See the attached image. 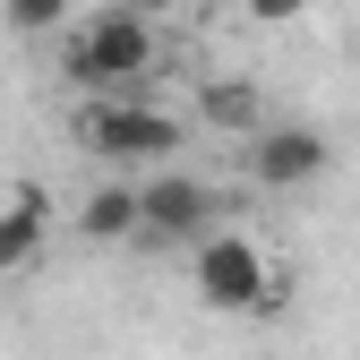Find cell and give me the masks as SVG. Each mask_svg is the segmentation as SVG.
Listing matches in <instances>:
<instances>
[{"mask_svg":"<svg viewBox=\"0 0 360 360\" xmlns=\"http://www.w3.org/2000/svg\"><path fill=\"white\" fill-rule=\"evenodd\" d=\"M60 18H69V0H9V26L18 34H52Z\"/></svg>","mask_w":360,"mask_h":360,"instance_id":"cell-9","label":"cell"},{"mask_svg":"<svg viewBox=\"0 0 360 360\" xmlns=\"http://www.w3.org/2000/svg\"><path fill=\"white\" fill-rule=\"evenodd\" d=\"M77 232L95 240V249L103 240H138V189H129V180H103V189L77 206Z\"/></svg>","mask_w":360,"mask_h":360,"instance_id":"cell-7","label":"cell"},{"mask_svg":"<svg viewBox=\"0 0 360 360\" xmlns=\"http://www.w3.org/2000/svg\"><path fill=\"white\" fill-rule=\"evenodd\" d=\"M112 9H129V18H146V26H155L163 9H180V0H112Z\"/></svg>","mask_w":360,"mask_h":360,"instance_id":"cell-11","label":"cell"},{"mask_svg":"<svg viewBox=\"0 0 360 360\" xmlns=\"http://www.w3.org/2000/svg\"><path fill=\"white\" fill-rule=\"evenodd\" d=\"M300 9H309V0H249V18H257V26H292Z\"/></svg>","mask_w":360,"mask_h":360,"instance_id":"cell-10","label":"cell"},{"mask_svg":"<svg viewBox=\"0 0 360 360\" xmlns=\"http://www.w3.org/2000/svg\"><path fill=\"white\" fill-rule=\"evenodd\" d=\"M206 120L214 129H257L266 120V95H257V86H206Z\"/></svg>","mask_w":360,"mask_h":360,"instance_id":"cell-8","label":"cell"},{"mask_svg":"<svg viewBox=\"0 0 360 360\" xmlns=\"http://www.w3.org/2000/svg\"><path fill=\"white\" fill-rule=\"evenodd\" d=\"M43 232H52V198H43V189H18L9 206H0V275H18V266L43 249Z\"/></svg>","mask_w":360,"mask_h":360,"instance_id":"cell-6","label":"cell"},{"mask_svg":"<svg viewBox=\"0 0 360 360\" xmlns=\"http://www.w3.org/2000/svg\"><path fill=\"white\" fill-rule=\"evenodd\" d=\"M206 223H214L206 180H146V189H138V232H146V240H180V249H198Z\"/></svg>","mask_w":360,"mask_h":360,"instance_id":"cell-4","label":"cell"},{"mask_svg":"<svg viewBox=\"0 0 360 360\" xmlns=\"http://www.w3.org/2000/svg\"><path fill=\"white\" fill-rule=\"evenodd\" d=\"M155 60H163L155 26H146V18H129V9H95V18L69 34V77H77V86H95L103 103L129 95V86H138Z\"/></svg>","mask_w":360,"mask_h":360,"instance_id":"cell-1","label":"cell"},{"mask_svg":"<svg viewBox=\"0 0 360 360\" xmlns=\"http://www.w3.org/2000/svg\"><path fill=\"white\" fill-rule=\"evenodd\" d=\"M335 163V146L318 138V129H257V155H249V172L266 180V189H309Z\"/></svg>","mask_w":360,"mask_h":360,"instance_id":"cell-5","label":"cell"},{"mask_svg":"<svg viewBox=\"0 0 360 360\" xmlns=\"http://www.w3.org/2000/svg\"><path fill=\"white\" fill-rule=\"evenodd\" d=\"M198 300L223 309V318H266V309H283V275L249 232H206L198 240Z\"/></svg>","mask_w":360,"mask_h":360,"instance_id":"cell-2","label":"cell"},{"mask_svg":"<svg viewBox=\"0 0 360 360\" xmlns=\"http://www.w3.org/2000/svg\"><path fill=\"white\" fill-rule=\"evenodd\" d=\"M77 138L95 146L103 163H172V155H180V112L112 95V103H95V112L77 120Z\"/></svg>","mask_w":360,"mask_h":360,"instance_id":"cell-3","label":"cell"}]
</instances>
